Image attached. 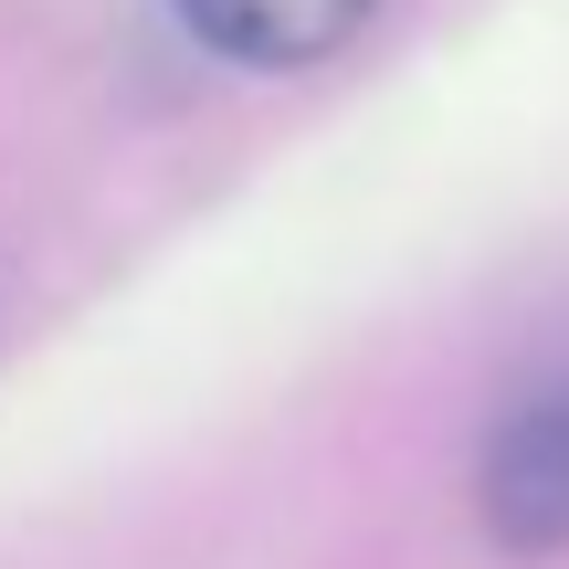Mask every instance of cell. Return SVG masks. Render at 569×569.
<instances>
[{
	"mask_svg": "<svg viewBox=\"0 0 569 569\" xmlns=\"http://www.w3.org/2000/svg\"><path fill=\"white\" fill-rule=\"evenodd\" d=\"M475 517L517 559L569 549V359L496 401L486 443H475Z\"/></svg>",
	"mask_w": 569,
	"mask_h": 569,
	"instance_id": "obj_1",
	"label": "cell"
},
{
	"mask_svg": "<svg viewBox=\"0 0 569 569\" xmlns=\"http://www.w3.org/2000/svg\"><path fill=\"white\" fill-rule=\"evenodd\" d=\"M380 0H180V21L211 42L222 63H253V74H296V63L338 53Z\"/></svg>",
	"mask_w": 569,
	"mask_h": 569,
	"instance_id": "obj_2",
	"label": "cell"
}]
</instances>
